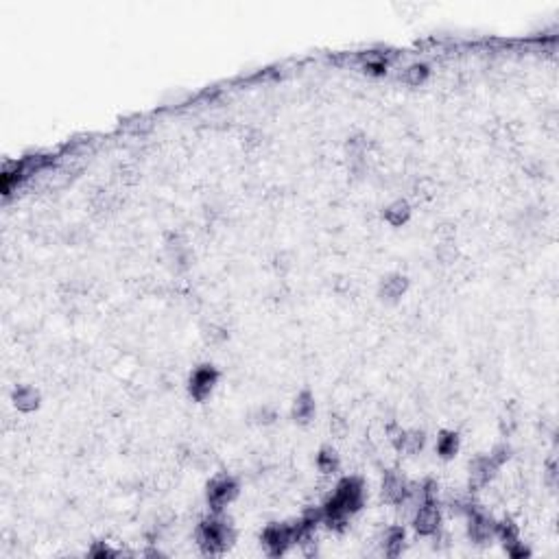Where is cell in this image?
<instances>
[{
  "label": "cell",
  "instance_id": "21",
  "mask_svg": "<svg viewBox=\"0 0 559 559\" xmlns=\"http://www.w3.org/2000/svg\"><path fill=\"white\" fill-rule=\"evenodd\" d=\"M256 419H258L260 424H271L273 419H275V411H271V409L265 406V409H260V411L256 413Z\"/></svg>",
  "mask_w": 559,
  "mask_h": 559
},
{
  "label": "cell",
  "instance_id": "3",
  "mask_svg": "<svg viewBox=\"0 0 559 559\" xmlns=\"http://www.w3.org/2000/svg\"><path fill=\"white\" fill-rule=\"evenodd\" d=\"M238 483L230 474H221L207 483V507L212 513H221L236 496H238Z\"/></svg>",
  "mask_w": 559,
  "mask_h": 559
},
{
  "label": "cell",
  "instance_id": "22",
  "mask_svg": "<svg viewBox=\"0 0 559 559\" xmlns=\"http://www.w3.org/2000/svg\"><path fill=\"white\" fill-rule=\"evenodd\" d=\"M330 429H332V433H334V435H339V437H341V435H345V431H347V422H345L343 417H334L332 422H330Z\"/></svg>",
  "mask_w": 559,
  "mask_h": 559
},
{
  "label": "cell",
  "instance_id": "6",
  "mask_svg": "<svg viewBox=\"0 0 559 559\" xmlns=\"http://www.w3.org/2000/svg\"><path fill=\"white\" fill-rule=\"evenodd\" d=\"M217 380H219L217 367H212V365H201V367H197V369L190 374L188 391H190V396H193L197 402H203L210 394H212Z\"/></svg>",
  "mask_w": 559,
  "mask_h": 559
},
{
  "label": "cell",
  "instance_id": "14",
  "mask_svg": "<svg viewBox=\"0 0 559 559\" xmlns=\"http://www.w3.org/2000/svg\"><path fill=\"white\" fill-rule=\"evenodd\" d=\"M459 452V435L452 431H443L437 437V454L441 459H452Z\"/></svg>",
  "mask_w": 559,
  "mask_h": 559
},
{
  "label": "cell",
  "instance_id": "7",
  "mask_svg": "<svg viewBox=\"0 0 559 559\" xmlns=\"http://www.w3.org/2000/svg\"><path fill=\"white\" fill-rule=\"evenodd\" d=\"M411 494H413V485L404 476H400L396 472H389L387 476H384V481H382V498L387 501L389 505L398 507Z\"/></svg>",
  "mask_w": 559,
  "mask_h": 559
},
{
  "label": "cell",
  "instance_id": "16",
  "mask_svg": "<svg viewBox=\"0 0 559 559\" xmlns=\"http://www.w3.org/2000/svg\"><path fill=\"white\" fill-rule=\"evenodd\" d=\"M431 75V68L426 63H411L404 70V83L409 86H422Z\"/></svg>",
  "mask_w": 559,
  "mask_h": 559
},
{
  "label": "cell",
  "instance_id": "4",
  "mask_svg": "<svg viewBox=\"0 0 559 559\" xmlns=\"http://www.w3.org/2000/svg\"><path fill=\"white\" fill-rule=\"evenodd\" d=\"M411 522H413V529L424 535V538H431V535H437L439 529H441V509L437 505V501H422L413 516H411Z\"/></svg>",
  "mask_w": 559,
  "mask_h": 559
},
{
  "label": "cell",
  "instance_id": "8",
  "mask_svg": "<svg viewBox=\"0 0 559 559\" xmlns=\"http://www.w3.org/2000/svg\"><path fill=\"white\" fill-rule=\"evenodd\" d=\"M496 472H498V466L489 459V454L474 459V463L470 466V489L472 492H478V489H483L485 485L494 481Z\"/></svg>",
  "mask_w": 559,
  "mask_h": 559
},
{
  "label": "cell",
  "instance_id": "19",
  "mask_svg": "<svg viewBox=\"0 0 559 559\" xmlns=\"http://www.w3.org/2000/svg\"><path fill=\"white\" fill-rule=\"evenodd\" d=\"M203 337H205V341L207 343H221V341H225L227 339V332L223 330V328H217V326H207L205 328V332H203Z\"/></svg>",
  "mask_w": 559,
  "mask_h": 559
},
{
  "label": "cell",
  "instance_id": "17",
  "mask_svg": "<svg viewBox=\"0 0 559 559\" xmlns=\"http://www.w3.org/2000/svg\"><path fill=\"white\" fill-rule=\"evenodd\" d=\"M489 459H492L498 468L501 466H505L509 459H511V448L507 446V443H501V446H496L492 452H489Z\"/></svg>",
  "mask_w": 559,
  "mask_h": 559
},
{
  "label": "cell",
  "instance_id": "12",
  "mask_svg": "<svg viewBox=\"0 0 559 559\" xmlns=\"http://www.w3.org/2000/svg\"><path fill=\"white\" fill-rule=\"evenodd\" d=\"M411 212H413V210H411V203H409L406 199H396L394 203H389L387 207H384L382 217H384V221H387L389 225L402 227V225L409 223Z\"/></svg>",
  "mask_w": 559,
  "mask_h": 559
},
{
  "label": "cell",
  "instance_id": "18",
  "mask_svg": "<svg viewBox=\"0 0 559 559\" xmlns=\"http://www.w3.org/2000/svg\"><path fill=\"white\" fill-rule=\"evenodd\" d=\"M437 256H439V260L441 262H452L454 258H457V247H454L452 245V240H446V242H441L439 245V250H437Z\"/></svg>",
  "mask_w": 559,
  "mask_h": 559
},
{
  "label": "cell",
  "instance_id": "1",
  "mask_svg": "<svg viewBox=\"0 0 559 559\" xmlns=\"http://www.w3.org/2000/svg\"><path fill=\"white\" fill-rule=\"evenodd\" d=\"M365 503V485L357 476H345L337 483L334 492L322 505L324 513H357Z\"/></svg>",
  "mask_w": 559,
  "mask_h": 559
},
{
  "label": "cell",
  "instance_id": "20",
  "mask_svg": "<svg viewBox=\"0 0 559 559\" xmlns=\"http://www.w3.org/2000/svg\"><path fill=\"white\" fill-rule=\"evenodd\" d=\"M90 555L96 557V559H101V557H116V550H112L105 542H96V544L92 546Z\"/></svg>",
  "mask_w": 559,
  "mask_h": 559
},
{
  "label": "cell",
  "instance_id": "5",
  "mask_svg": "<svg viewBox=\"0 0 559 559\" xmlns=\"http://www.w3.org/2000/svg\"><path fill=\"white\" fill-rule=\"evenodd\" d=\"M468 518V535L474 544H487L496 538V522L485 516L481 509H476V505L466 513Z\"/></svg>",
  "mask_w": 559,
  "mask_h": 559
},
{
  "label": "cell",
  "instance_id": "9",
  "mask_svg": "<svg viewBox=\"0 0 559 559\" xmlns=\"http://www.w3.org/2000/svg\"><path fill=\"white\" fill-rule=\"evenodd\" d=\"M406 291H409V277L402 275V273H391L387 277H382L380 287H378V295L387 302L400 299Z\"/></svg>",
  "mask_w": 559,
  "mask_h": 559
},
{
  "label": "cell",
  "instance_id": "10",
  "mask_svg": "<svg viewBox=\"0 0 559 559\" xmlns=\"http://www.w3.org/2000/svg\"><path fill=\"white\" fill-rule=\"evenodd\" d=\"M40 391L35 387H29V384H20L11 391V402L20 413H31L40 406Z\"/></svg>",
  "mask_w": 559,
  "mask_h": 559
},
{
  "label": "cell",
  "instance_id": "13",
  "mask_svg": "<svg viewBox=\"0 0 559 559\" xmlns=\"http://www.w3.org/2000/svg\"><path fill=\"white\" fill-rule=\"evenodd\" d=\"M291 417L297 424H308L314 417V398L310 391L297 394V398L293 400V406H291Z\"/></svg>",
  "mask_w": 559,
  "mask_h": 559
},
{
  "label": "cell",
  "instance_id": "2",
  "mask_svg": "<svg viewBox=\"0 0 559 559\" xmlns=\"http://www.w3.org/2000/svg\"><path fill=\"white\" fill-rule=\"evenodd\" d=\"M234 540V531L230 522L221 513H212L205 518L197 529V544L205 555H221Z\"/></svg>",
  "mask_w": 559,
  "mask_h": 559
},
{
  "label": "cell",
  "instance_id": "15",
  "mask_svg": "<svg viewBox=\"0 0 559 559\" xmlns=\"http://www.w3.org/2000/svg\"><path fill=\"white\" fill-rule=\"evenodd\" d=\"M341 466V459H339V454L337 450L332 448H322L319 454H317V468L324 472V474H334Z\"/></svg>",
  "mask_w": 559,
  "mask_h": 559
},
{
  "label": "cell",
  "instance_id": "11",
  "mask_svg": "<svg viewBox=\"0 0 559 559\" xmlns=\"http://www.w3.org/2000/svg\"><path fill=\"white\" fill-rule=\"evenodd\" d=\"M404 542H406L404 529L400 527V524H394V527H389L387 531H384V535L380 540V548L387 557H398L404 550Z\"/></svg>",
  "mask_w": 559,
  "mask_h": 559
}]
</instances>
